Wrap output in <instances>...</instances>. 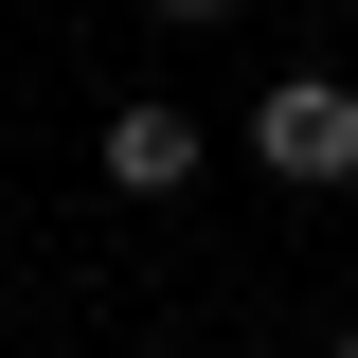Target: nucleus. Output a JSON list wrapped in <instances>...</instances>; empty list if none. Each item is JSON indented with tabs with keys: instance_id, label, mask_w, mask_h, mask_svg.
Instances as JSON below:
<instances>
[{
	"instance_id": "obj_1",
	"label": "nucleus",
	"mask_w": 358,
	"mask_h": 358,
	"mask_svg": "<svg viewBox=\"0 0 358 358\" xmlns=\"http://www.w3.org/2000/svg\"><path fill=\"white\" fill-rule=\"evenodd\" d=\"M251 162H268V179H305V197H322V179H358V90H341V72L251 90Z\"/></svg>"
},
{
	"instance_id": "obj_2",
	"label": "nucleus",
	"mask_w": 358,
	"mask_h": 358,
	"mask_svg": "<svg viewBox=\"0 0 358 358\" xmlns=\"http://www.w3.org/2000/svg\"><path fill=\"white\" fill-rule=\"evenodd\" d=\"M108 179H126V197H179V179H197V126H179V108H108Z\"/></svg>"
},
{
	"instance_id": "obj_3",
	"label": "nucleus",
	"mask_w": 358,
	"mask_h": 358,
	"mask_svg": "<svg viewBox=\"0 0 358 358\" xmlns=\"http://www.w3.org/2000/svg\"><path fill=\"white\" fill-rule=\"evenodd\" d=\"M162 18H233V0H162Z\"/></svg>"
},
{
	"instance_id": "obj_4",
	"label": "nucleus",
	"mask_w": 358,
	"mask_h": 358,
	"mask_svg": "<svg viewBox=\"0 0 358 358\" xmlns=\"http://www.w3.org/2000/svg\"><path fill=\"white\" fill-rule=\"evenodd\" d=\"M341 358H358V322H341Z\"/></svg>"
}]
</instances>
